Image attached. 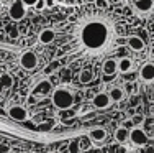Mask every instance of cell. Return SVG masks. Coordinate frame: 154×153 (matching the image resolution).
Returning <instances> with one entry per match:
<instances>
[{
    "label": "cell",
    "instance_id": "6",
    "mask_svg": "<svg viewBox=\"0 0 154 153\" xmlns=\"http://www.w3.org/2000/svg\"><path fill=\"white\" fill-rule=\"evenodd\" d=\"M20 66L23 69H26V71H33V69L38 66V56H36V53H33V51H25V53H21Z\"/></svg>",
    "mask_w": 154,
    "mask_h": 153
},
{
    "label": "cell",
    "instance_id": "25",
    "mask_svg": "<svg viewBox=\"0 0 154 153\" xmlns=\"http://www.w3.org/2000/svg\"><path fill=\"white\" fill-rule=\"evenodd\" d=\"M0 153H10V147L7 143H0Z\"/></svg>",
    "mask_w": 154,
    "mask_h": 153
},
{
    "label": "cell",
    "instance_id": "14",
    "mask_svg": "<svg viewBox=\"0 0 154 153\" xmlns=\"http://www.w3.org/2000/svg\"><path fill=\"white\" fill-rule=\"evenodd\" d=\"M134 69V63L131 58H120L118 59V72L122 74H128Z\"/></svg>",
    "mask_w": 154,
    "mask_h": 153
},
{
    "label": "cell",
    "instance_id": "1",
    "mask_svg": "<svg viewBox=\"0 0 154 153\" xmlns=\"http://www.w3.org/2000/svg\"><path fill=\"white\" fill-rule=\"evenodd\" d=\"M75 36L79 46L87 54L107 53L115 41V25L113 20L103 13L85 15L75 28Z\"/></svg>",
    "mask_w": 154,
    "mask_h": 153
},
{
    "label": "cell",
    "instance_id": "8",
    "mask_svg": "<svg viewBox=\"0 0 154 153\" xmlns=\"http://www.w3.org/2000/svg\"><path fill=\"white\" fill-rule=\"evenodd\" d=\"M7 114L10 115L12 119L15 120H26L28 119V109L25 105H20V104H12L7 107Z\"/></svg>",
    "mask_w": 154,
    "mask_h": 153
},
{
    "label": "cell",
    "instance_id": "19",
    "mask_svg": "<svg viewBox=\"0 0 154 153\" xmlns=\"http://www.w3.org/2000/svg\"><path fill=\"white\" fill-rule=\"evenodd\" d=\"M7 33H8V36L12 40H17L18 36H20V31H18L17 25H12V27H8V30H7Z\"/></svg>",
    "mask_w": 154,
    "mask_h": 153
},
{
    "label": "cell",
    "instance_id": "17",
    "mask_svg": "<svg viewBox=\"0 0 154 153\" xmlns=\"http://www.w3.org/2000/svg\"><path fill=\"white\" fill-rule=\"evenodd\" d=\"M108 96H110V100L112 102H122L125 99V91L118 86H113L112 89L108 91Z\"/></svg>",
    "mask_w": 154,
    "mask_h": 153
},
{
    "label": "cell",
    "instance_id": "5",
    "mask_svg": "<svg viewBox=\"0 0 154 153\" xmlns=\"http://www.w3.org/2000/svg\"><path fill=\"white\" fill-rule=\"evenodd\" d=\"M138 78L144 84H154V61H146L141 68H139Z\"/></svg>",
    "mask_w": 154,
    "mask_h": 153
},
{
    "label": "cell",
    "instance_id": "12",
    "mask_svg": "<svg viewBox=\"0 0 154 153\" xmlns=\"http://www.w3.org/2000/svg\"><path fill=\"white\" fill-rule=\"evenodd\" d=\"M102 72H103L105 76H113L118 72V61L113 59V58H108V59L103 61V64H102Z\"/></svg>",
    "mask_w": 154,
    "mask_h": 153
},
{
    "label": "cell",
    "instance_id": "7",
    "mask_svg": "<svg viewBox=\"0 0 154 153\" xmlns=\"http://www.w3.org/2000/svg\"><path fill=\"white\" fill-rule=\"evenodd\" d=\"M148 140H149L148 133H146L143 129H139V127H134V129L130 132V142L134 145V147H146Z\"/></svg>",
    "mask_w": 154,
    "mask_h": 153
},
{
    "label": "cell",
    "instance_id": "23",
    "mask_svg": "<svg viewBox=\"0 0 154 153\" xmlns=\"http://www.w3.org/2000/svg\"><path fill=\"white\" fill-rule=\"evenodd\" d=\"M0 81H2L5 86H10V84H12V78H10L8 74H3L2 78H0Z\"/></svg>",
    "mask_w": 154,
    "mask_h": 153
},
{
    "label": "cell",
    "instance_id": "20",
    "mask_svg": "<svg viewBox=\"0 0 154 153\" xmlns=\"http://www.w3.org/2000/svg\"><path fill=\"white\" fill-rule=\"evenodd\" d=\"M69 153H80V145L77 140H71V143H69Z\"/></svg>",
    "mask_w": 154,
    "mask_h": 153
},
{
    "label": "cell",
    "instance_id": "11",
    "mask_svg": "<svg viewBox=\"0 0 154 153\" xmlns=\"http://www.w3.org/2000/svg\"><path fill=\"white\" fill-rule=\"evenodd\" d=\"M126 43H128V46H130V49L136 51V53H139V51H143V49L146 48L144 40H143L141 36H138V35H131V36H128Z\"/></svg>",
    "mask_w": 154,
    "mask_h": 153
},
{
    "label": "cell",
    "instance_id": "9",
    "mask_svg": "<svg viewBox=\"0 0 154 153\" xmlns=\"http://www.w3.org/2000/svg\"><path fill=\"white\" fill-rule=\"evenodd\" d=\"M133 7L139 17H148L154 10V2L152 0H134Z\"/></svg>",
    "mask_w": 154,
    "mask_h": 153
},
{
    "label": "cell",
    "instance_id": "15",
    "mask_svg": "<svg viewBox=\"0 0 154 153\" xmlns=\"http://www.w3.org/2000/svg\"><path fill=\"white\" fill-rule=\"evenodd\" d=\"M39 43L41 45H49V43L54 41V38H56V31L51 30V28H45V30H41V33H39Z\"/></svg>",
    "mask_w": 154,
    "mask_h": 153
},
{
    "label": "cell",
    "instance_id": "29",
    "mask_svg": "<svg viewBox=\"0 0 154 153\" xmlns=\"http://www.w3.org/2000/svg\"><path fill=\"white\" fill-rule=\"evenodd\" d=\"M141 120H143L141 115H136V117H133V123H141Z\"/></svg>",
    "mask_w": 154,
    "mask_h": 153
},
{
    "label": "cell",
    "instance_id": "24",
    "mask_svg": "<svg viewBox=\"0 0 154 153\" xmlns=\"http://www.w3.org/2000/svg\"><path fill=\"white\" fill-rule=\"evenodd\" d=\"M46 7V0H38V3L35 5V8L36 10H43Z\"/></svg>",
    "mask_w": 154,
    "mask_h": 153
},
{
    "label": "cell",
    "instance_id": "10",
    "mask_svg": "<svg viewBox=\"0 0 154 153\" xmlns=\"http://www.w3.org/2000/svg\"><path fill=\"white\" fill-rule=\"evenodd\" d=\"M92 104H94L95 109H107V107H110L112 100H110L108 92H98V94H95L94 99H92Z\"/></svg>",
    "mask_w": 154,
    "mask_h": 153
},
{
    "label": "cell",
    "instance_id": "3",
    "mask_svg": "<svg viewBox=\"0 0 154 153\" xmlns=\"http://www.w3.org/2000/svg\"><path fill=\"white\" fill-rule=\"evenodd\" d=\"M53 91H54L53 82L48 81V79H41V81H38L35 86H33L31 94L35 97H38V99H45V97L49 96V94H53Z\"/></svg>",
    "mask_w": 154,
    "mask_h": 153
},
{
    "label": "cell",
    "instance_id": "33",
    "mask_svg": "<svg viewBox=\"0 0 154 153\" xmlns=\"http://www.w3.org/2000/svg\"><path fill=\"white\" fill-rule=\"evenodd\" d=\"M152 2H154V0H152Z\"/></svg>",
    "mask_w": 154,
    "mask_h": 153
},
{
    "label": "cell",
    "instance_id": "16",
    "mask_svg": "<svg viewBox=\"0 0 154 153\" xmlns=\"http://www.w3.org/2000/svg\"><path fill=\"white\" fill-rule=\"evenodd\" d=\"M115 142H118L120 145H125L128 140H130V130L126 129V127H118V129L115 130Z\"/></svg>",
    "mask_w": 154,
    "mask_h": 153
},
{
    "label": "cell",
    "instance_id": "13",
    "mask_svg": "<svg viewBox=\"0 0 154 153\" xmlns=\"http://www.w3.org/2000/svg\"><path fill=\"white\" fill-rule=\"evenodd\" d=\"M89 138L95 143H100V142H103L105 138H107V130L103 129V127H95L89 132Z\"/></svg>",
    "mask_w": 154,
    "mask_h": 153
},
{
    "label": "cell",
    "instance_id": "4",
    "mask_svg": "<svg viewBox=\"0 0 154 153\" xmlns=\"http://www.w3.org/2000/svg\"><path fill=\"white\" fill-rule=\"evenodd\" d=\"M26 10H28V7L21 0H13L8 7V15L13 21H20L26 17Z\"/></svg>",
    "mask_w": 154,
    "mask_h": 153
},
{
    "label": "cell",
    "instance_id": "30",
    "mask_svg": "<svg viewBox=\"0 0 154 153\" xmlns=\"http://www.w3.org/2000/svg\"><path fill=\"white\" fill-rule=\"evenodd\" d=\"M46 5H48V7L54 5V0H46Z\"/></svg>",
    "mask_w": 154,
    "mask_h": 153
},
{
    "label": "cell",
    "instance_id": "18",
    "mask_svg": "<svg viewBox=\"0 0 154 153\" xmlns=\"http://www.w3.org/2000/svg\"><path fill=\"white\" fill-rule=\"evenodd\" d=\"M92 79H94V74H92L90 69H82V71H80L79 81L82 82V84H89V82H92Z\"/></svg>",
    "mask_w": 154,
    "mask_h": 153
},
{
    "label": "cell",
    "instance_id": "21",
    "mask_svg": "<svg viewBox=\"0 0 154 153\" xmlns=\"http://www.w3.org/2000/svg\"><path fill=\"white\" fill-rule=\"evenodd\" d=\"M95 7H97L98 10H107L108 8V5H110V2L108 0H95Z\"/></svg>",
    "mask_w": 154,
    "mask_h": 153
},
{
    "label": "cell",
    "instance_id": "32",
    "mask_svg": "<svg viewBox=\"0 0 154 153\" xmlns=\"http://www.w3.org/2000/svg\"><path fill=\"white\" fill-rule=\"evenodd\" d=\"M48 153H56V151H48Z\"/></svg>",
    "mask_w": 154,
    "mask_h": 153
},
{
    "label": "cell",
    "instance_id": "27",
    "mask_svg": "<svg viewBox=\"0 0 154 153\" xmlns=\"http://www.w3.org/2000/svg\"><path fill=\"white\" fill-rule=\"evenodd\" d=\"M143 153H154V147H149V145H146V147L143 148Z\"/></svg>",
    "mask_w": 154,
    "mask_h": 153
},
{
    "label": "cell",
    "instance_id": "31",
    "mask_svg": "<svg viewBox=\"0 0 154 153\" xmlns=\"http://www.w3.org/2000/svg\"><path fill=\"white\" fill-rule=\"evenodd\" d=\"M87 2H95V0H87Z\"/></svg>",
    "mask_w": 154,
    "mask_h": 153
},
{
    "label": "cell",
    "instance_id": "22",
    "mask_svg": "<svg viewBox=\"0 0 154 153\" xmlns=\"http://www.w3.org/2000/svg\"><path fill=\"white\" fill-rule=\"evenodd\" d=\"M112 148L115 153H126L128 151V148L125 147V145H118V147H112Z\"/></svg>",
    "mask_w": 154,
    "mask_h": 153
},
{
    "label": "cell",
    "instance_id": "26",
    "mask_svg": "<svg viewBox=\"0 0 154 153\" xmlns=\"http://www.w3.org/2000/svg\"><path fill=\"white\" fill-rule=\"evenodd\" d=\"M21 2H23L26 7H35L36 3H38V0H21Z\"/></svg>",
    "mask_w": 154,
    "mask_h": 153
},
{
    "label": "cell",
    "instance_id": "28",
    "mask_svg": "<svg viewBox=\"0 0 154 153\" xmlns=\"http://www.w3.org/2000/svg\"><path fill=\"white\" fill-rule=\"evenodd\" d=\"M77 2H79V0H62V3H64V5H75Z\"/></svg>",
    "mask_w": 154,
    "mask_h": 153
},
{
    "label": "cell",
    "instance_id": "2",
    "mask_svg": "<svg viewBox=\"0 0 154 153\" xmlns=\"http://www.w3.org/2000/svg\"><path fill=\"white\" fill-rule=\"evenodd\" d=\"M51 100H53L54 107H57L59 110H67L74 105V92L66 86L54 87L53 94H51Z\"/></svg>",
    "mask_w": 154,
    "mask_h": 153
}]
</instances>
